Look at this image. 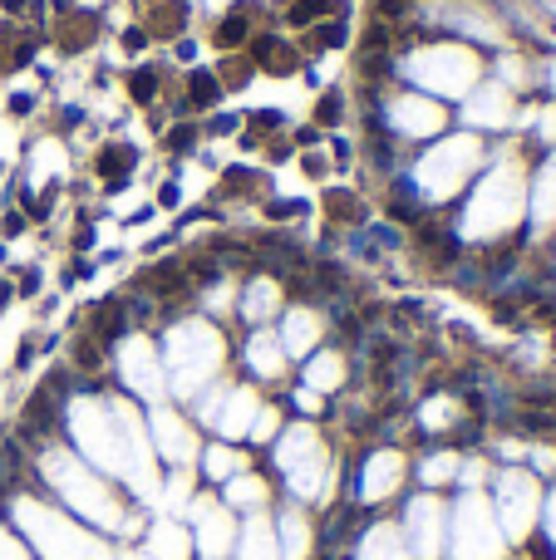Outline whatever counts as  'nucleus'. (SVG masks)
<instances>
[{"mask_svg": "<svg viewBox=\"0 0 556 560\" xmlns=\"http://www.w3.org/2000/svg\"><path fill=\"white\" fill-rule=\"evenodd\" d=\"M508 153L512 158L483 173V183L468 197V212H463V232L478 246L512 242L518 226L528 222V163H522V148H508Z\"/></svg>", "mask_w": 556, "mask_h": 560, "instance_id": "nucleus-1", "label": "nucleus"}, {"mask_svg": "<svg viewBox=\"0 0 556 560\" xmlns=\"http://www.w3.org/2000/svg\"><path fill=\"white\" fill-rule=\"evenodd\" d=\"M39 477H45L49 487L59 492V502L69 506V512L89 516L94 526H104V532H124L134 536V522H128L124 512H118V497L104 487V477H94L84 463H79L74 453H65V447H39Z\"/></svg>", "mask_w": 556, "mask_h": 560, "instance_id": "nucleus-2", "label": "nucleus"}, {"mask_svg": "<svg viewBox=\"0 0 556 560\" xmlns=\"http://www.w3.org/2000/svg\"><path fill=\"white\" fill-rule=\"evenodd\" d=\"M394 59H399V69L414 79V84L433 89L439 98L473 94V89H478V74H483L478 49L459 45V39H429V45H414Z\"/></svg>", "mask_w": 556, "mask_h": 560, "instance_id": "nucleus-3", "label": "nucleus"}, {"mask_svg": "<svg viewBox=\"0 0 556 560\" xmlns=\"http://www.w3.org/2000/svg\"><path fill=\"white\" fill-rule=\"evenodd\" d=\"M227 349H222V335L202 319H177L167 329V349H163V364L173 374V394L177 398H197L202 384H212V374L222 369Z\"/></svg>", "mask_w": 556, "mask_h": 560, "instance_id": "nucleus-4", "label": "nucleus"}, {"mask_svg": "<svg viewBox=\"0 0 556 560\" xmlns=\"http://www.w3.org/2000/svg\"><path fill=\"white\" fill-rule=\"evenodd\" d=\"M10 512H15L20 532L30 536V546L45 560H108V546L99 536H89L84 526H74L65 512L35 502V497H15Z\"/></svg>", "mask_w": 556, "mask_h": 560, "instance_id": "nucleus-5", "label": "nucleus"}, {"mask_svg": "<svg viewBox=\"0 0 556 560\" xmlns=\"http://www.w3.org/2000/svg\"><path fill=\"white\" fill-rule=\"evenodd\" d=\"M483 158H488V148H483L478 133H459V138H443L439 148H429L419 163V187L424 197H453L463 192V183H468L473 173L483 167Z\"/></svg>", "mask_w": 556, "mask_h": 560, "instance_id": "nucleus-6", "label": "nucleus"}, {"mask_svg": "<svg viewBox=\"0 0 556 560\" xmlns=\"http://www.w3.org/2000/svg\"><path fill=\"white\" fill-rule=\"evenodd\" d=\"M493 516H498L502 541H532L542 522V482L528 467H508L498 472V487H493Z\"/></svg>", "mask_w": 556, "mask_h": 560, "instance_id": "nucleus-7", "label": "nucleus"}, {"mask_svg": "<svg viewBox=\"0 0 556 560\" xmlns=\"http://www.w3.org/2000/svg\"><path fill=\"white\" fill-rule=\"evenodd\" d=\"M65 423H69L74 447L84 453V463H94V467H104V472L118 477V423H114L104 398H74Z\"/></svg>", "mask_w": 556, "mask_h": 560, "instance_id": "nucleus-8", "label": "nucleus"}, {"mask_svg": "<svg viewBox=\"0 0 556 560\" xmlns=\"http://www.w3.org/2000/svg\"><path fill=\"white\" fill-rule=\"evenodd\" d=\"M508 541L498 532L493 502L483 492H468L453 506V560H502Z\"/></svg>", "mask_w": 556, "mask_h": 560, "instance_id": "nucleus-9", "label": "nucleus"}, {"mask_svg": "<svg viewBox=\"0 0 556 560\" xmlns=\"http://www.w3.org/2000/svg\"><path fill=\"white\" fill-rule=\"evenodd\" d=\"M404 541L414 546L419 560H439L449 551V506L439 497H414L404 506Z\"/></svg>", "mask_w": 556, "mask_h": 560, "instance_id": "nucleus-10", "label": "nucleus"}, {"mask_svg": "<svg viewBox=\"0 0 556 560\" xmlns=\"http://www.w3.org/2000/svg\"><path fill=\"white\" fill-rule=\"evenodd\" d=\"M528 226L542 246L556 242V148L528 167Z\"/></svg>", "mask_w": 556, "mask_h": 560, "instance_id": "nucleus-11", "label": "nucleus"}, {"mask_svg": "<svg viewBox=\"0 0 556 560\" xmlns=\"http://www.w3.org/2000/svg\"><path fill=\"white\" fill-rule=\"evenodd\" d=\"M512 114H518V94L502 89L498 79H488L468 94L463 124H468V133H502V128H512Z\"/></svg>", "mask_w": 556, "mask_h": 560, "instance_id": "nucleus-12", "label": "nucleus"}, {"mask_svg": "<svg viewBox=\"0 0 556 560\" xmlns=\"http://www.w3.org/2000/svg\"><path fill=\"white\" fill-rule=\"evenodd\" d=\"M118 378H124V388H134L138 398H158L167 388L163 354H158L148 339H124V349H118Z\"/></svg>", "mask_w": 556, "mask_h": 560, "instance_id": "nucleus-13", "label": "nucleus"}, {"mask_svg": "<svg viewBox=\"0 0 556 560\" xmlns=\"http://www.w3.org/2000/svg\"><path fill=\"white\" fill-rule=\"evenodd\" d=\"M404 472H409V463H404L399 447H374L364 457L360 477H355V502H384V497H394L404 487Z\"/></svg>", "mask_w": 556, "mask_h": 560, "instance_id": "nucleus-14", "label": "nucleus"}, {"mask_svg": "<svg viewBox=\"0 0 556 560\" xmlns=\"http://www.w3.org/2000/svg\"><path fill=\"white\" fill-rule=\"evenodd\" d=\"M449 114L439 108V98H424V94H394L390 98V138H429L443 133Z\"/></svg>", "mask_w": 556, "mask_h": 560, "instance_id": "nucleus-15", "label": "nucleus"}, {"mask_svg": "<svg viewBox=\"0 0 556 560\" xmlns=\"http://www.w3.org/2000/svg\"><path fill=\"white\" fill-rule=\"evenodd\" d=\"M187 512H193V522H197V551H202L207 560L232 551L236 522H232V512H227L222 502H212V497H193V502H187Z\"/></svg>", "mask_w": 556, "mask_h": 560, "instance_id": "nucleus-16", "label": "nucleus"}, {"mask_svg": "<svg viewBox=\"0 0 556 560\" xmlns=\"http://www.w3.org/2000/svg\"><path fill=\"white\" fill-rule=\"evenodd\" d=\"M246 59L256 65V74H301V49L291 45L286 35H271V30H256L252 39H246Z\"/></svg>", "mask_w": 556, "mask_h": 560, "instance_id": "nucleus-17", "label": "nucleus"}, {"mask_svg": "<svg viewBox=\"0 0 556 560\" xmlns=\"http://www.w3.org/2000/svg\"><path fill=\"white\" fill-rule=\"evenodd\" d=\"M148 423H153V447L167 457V463L187 467V463H193V457H197V433L183 423V418L173 413V408H163V404H158Z\"/></svg>", "mask_w": 556, "mask_h": 560, "instance_id": "nucleus-18", "label": "nucleus"}, {"mask_svg": "<svg viewBox=\"0 0 556 560\" xmlns=\"http://www.w3.org/2000/svg\"><path fill=\"white\" fill-rule=\"evenodd\" d=\"M256 10H262L256 0H236V5L212 25V45L222 49V55H236V49H246V39L256 35Z\"/></svg>", "mask_w": 556, "mask_h": 560, "instance_id": "nucleus-19", "label": "nucleus"}, {"mask_svg": "<svg viewBox=\"0 0 556 560\" xmlns=\"http://www.w3.org/2000/svg\"><path fill=\"white\" fill-rule=\"evenodd\" d=\"M256 408H262V404H256L252 388H222V404H217V413H212V428L222 438H246Z\"/></svg>", "mask_w": 556, "mask_h": 560, "instance_id": "nucleus-20", "label": "nucleus"}, {"mask_svg": "<svg viewBox=\"0 0 556 560\" xmlns=\"http://www.w3.org/2000/svg\"><path fill=\"white\" fill-rule=\"evenodd\" d=\"M315 339H321V315H315L311 305H296L281 315V349L296 359H305L315 349Z\"/></svg>", "mask_w": 556, "mask_h": 560, "instance_id": "nucleus-21", "label": "nucleus"}, {"mask_svg": "<svg viewBox=\"0 0 556 560\" xmlns=\"http://www.w3.org/2000/svg\"><path fill=\"white\" fill-rule=\"evenodd\" d=\"M236 560H281V546H276V522H266L262 512L246 516L242 536L232 541Z\"/></svg>", "mask_w": 556, "mask_h": 560, "instance_id": "nucleus-22", "label": "nucleus"}, {"mask_svg": "<svg viewBox=\"0 0 556 560\" xmlns=\"http://www.w3.org/2000/svg\"><path fill=\"white\" fill-rule=\"evenodd\" d=\"M242 359H246V369H252L256 378H281V369H286L281 335H271V329H256V335L246 339Z\"/></svg>", "mask_w": 556, "mask_h": 560, "instance_id": "nucleus-23", "label": "nucleus"}, {"mask_svg": "<svg viewBox=\"0 0 556 560\" xmlns=\"http://www.w3.org/2000/svg\"><path fill=\"white\" fill-rule=\"evenodd\" d=\"M236 310H242L252 325H266V319L281 310V280H271V276L246 280V285H242V300H236Z\"/></svg>", "mask_w": 556, "mask_h": 560, "instance_id": "nucleus-24", "label": "nucleus"}, {"mask_svg": "<svg viewBox=\"0 0 556 560\" xmlns=\"http://www.w3.org/2000/svg\"><path fill=\"white\" fill-rule=\"evenodd\" d=\"M276 546H281V560H305L315 546L311 536V522H305L301 506H286L281 516H276Z\"/></svg>", "mask_w": 556, "mask_h": 560, "instance_id": "nucleus-25", "label": "nucleus"}, {"mask_svg": "<svg viewBox=\"0 0 556 560\" xmlns=\"http://www.w3.org/2000/svg\"><path fill=\"white\" fill-rule=\"evenodd\" d=\"M59 49L65 55H79V49H89L99 39V15H84V10H74L69 0H59Z\"/></svg>", "mask_w": 556, "mask_h": 560, "instance_id": "nucleus-26", "label": "nucleus"}, {"mask_svg": "<svg viewBox=\"0 0 556 560\" xmlns=\"http://www.w3.org/2000/svg\"><path fill=\"white\" fill-rule=\"evenodd\" d=\"M148 39H177L187 30V0H143Z\"/></svg>", "mask_w": 556, "mask_h": 560, "instance_id": "nucleus-27", "label": "nucleus"}, {"mask_svg": "<svg viewBox=\"0 0 556 560\" xmlns=\"http://www.w3.org/2000/svg\"><path fill=\"white\" fill-rule=\"evenodd\" d=\"M222 487H227V492H222L227 497V502H222L227 512H246V516H252V512H262V506L271 502V487H266V477H256L252 467H246V472H236L232 482H222Z\"/></svg>", "mask_w": 556, "mask_h": 560, "instance_id": "nucleus-28", "label": "nucleus"}, {"mask_svg": "<svg viewBox=\"0 0 556 560\" xmlns=\"http://www.w3.org/2000/svg\"><path fill=\"white\" fill-rule=\"evenodd\" d=\"M89 167H94V177H104V183H108V192H118V187L128 183V173L138 167V148H128V143H104V148L94 153V163H89Z\"/></svg>", "mask_w": 556, "mask_h": 560, "instance_id": "nucleus-29", "label": "nucleus"}, {"mask_svg": "<svg viewBox=\"0 0 556 560\" xmlns=\"http://www.w3.org/2000/svg\"><path fill=\"white\" fill-rule=\"evenodd\" d=\"M355 560H414V556H409V541H404L399 526L380 522V526H370V532H364Z\"/></svg>", "mask_w": 556, "mask_h": 560, "instance_id": "nucleus-30", "label": "nucleus"}, {"mask_svg": "<svg viewBox=\"0 0 556 560\" xmlns=\"http://www.w3.org/2000/svg\"><path fill=\"white\" fill-rule=\"evenodd\" d=\"M193 556V536L177 522H153L148 526V560H187Z\"/></svg>", "mask_w": 556, "mask_h": 560, "instance_id": "nucleus-31", "label": "nucleus"}, {"mask_svg": "<svg viewBox=\"0 0 556 560\" xmlns=\"http://www.w3.org/2000/svg\"><path fill=\"white\" fill-rule=\"evenodd\" d=\"M340 384H345V359L335 354V349H321V354L305 364V388H315V394H335Z\"/></svg>", "mask_w": 556, "mask_h": 560, "instance_id": "nucleus-32", "label": "nucleus"}, {"mask_svg": "<svg viewBox=\"0 0 556 560\" xmlns=\"http://www.w3.org/2000/svg\"><path fill=\"white\" fill-rule=\"evenodd\" d=\"M124 329H128V305L124 300H104V305H94V315H89V335H94L99 345L124 339Z\"/></svg>", "mask_w": 556, "mask_h": 560, "instance_id": "nucleus-33", "label": "nucleus"}, {"mask_svg": "<svg viewBox=\"0 0 556 560\" xmlns=\"http://www.w3.org/2000/svg\"><path fill=\"white\" fill-rule=\"evenodd\" d=\"M246 453H236V447H227V443H212V447H202V477H212V482H232L236 472H246Z\"/></svg>", "mask_w": 556, "mask_h": 560, "instance_id": "nucleus-34", "label": "nucleus"}, {"mask_svg": "<svg viewBox=\"0 0 556 560\" xmlns=\"http://www.w3.org/2000/svg\"><path fill=\"white\" fill-rule=\"evenodd\" d=\"M148 295L153 300H177V295H187L193 290V280H187V271H183V261H163V266H153L148 271Z\"/></svg>", "mask_w": 556, "mask_h": 560, "instance_id": "nucleus-35", "label": "nucleus"}, {"mask_svg": "<svg viewBox=\"0 0 556 560\" xmlns=\"http://www.w3.org/2000/svg\"><path fill=\"white\" fill-rule=\"evenodd\" d=\"M286 25L296 30H311L315 20H331V15H345V0H286L281 5Z\"/></svg>", "mask_w": 556, "mask_h": 560, "instance_id": "nucleus-36", "label": "nucleus"}, {"mask_svg": "<svg viewBox=\"0 0 556 560\" xmlns=\"http://www.w3.org/2000/svg\"><path fill=\"white\" fill-rule=\"evenodd\" d=\"M419 423L429 428V433H453V428L463 423V398H429V404L419 408Z\"/></svg>", "mask_w": 556, "mask_h": 560, "instance_id": "nucleus-37", "label": "nucleus"}, {"mask_svg": "<svg viewBox=\"0 0 556 560\" xmlns=\"http://www.w3.org/2000/svg\"><path fill=\"white\" fill-rule=\"evenodd\" d=\"M65 173V148H59V138H39L35 148H30V183H45V177H59Z\"/></svg>", "mask_w": 556, "mask_h": 560, "instance_id": "nucleus-38", "label": "nucleus"}, {"mask_svg": "<svg viewBox=\"0 0 556 560\" xmlns=\"http://www.w3.org/2000/svg\"><path fill=\"white\" fill-rule=\"evenodd\" d=\"M212 74H217V84H222V94H232V89H246V84H252V79H256V65L242 55V49H236V55H227L222 65L212 69Z\"/></svg>", "mask_w": 556, "mask_h": 560, "instance_id": "nucleus-39", "label": "nucleus"}, {"mask_svg": "<svg viewBox=\"0 0 556 560\" xmlns=\"http://www.w3.org/2000/svg\"><path fill=\"white\" fill-rule=\"evenodd\" d=\"M325 217H331V226H345V222L360 226L364 202L350 192V187H335V192H325Z\"/></svg>", "mask_w": 556, "mask_h": 560, "instance_id": "nucleus-40", "label": "nucleus"}, {"mask_svg": "<svg viewBox=\"0 0 556 560\" xmlns=\"http://www.w3.org/2000/svg\"><path fill=\"white\" fill-rule=\"evenodd\" d=\"M124 84H128V98H134V104H153V98L163 94V69H158V65H138Z\"/></svg>", "mask_w": 556, "mask_h": 560, "instance_id": "nucleus-41", "label": "nucleus"}, {"mask_svg": "<svg viewBox=\"0 0 556 560\" xmlns=\"http://www.w3.org/2000/svg\"><path fill=\"white\" fill-rule=\"evenodd\" d=\"M459 453L453 447H443V453H429L424 457V467H419V477H424V487H443V482H453L459 477Z\"/></svg>", "mask_w": 556, "mask_h": 560, "instance_id": "nucleus-42", "label": "nucleus"}, {"mask_svg": "<svg viewBox=\"0 0 556 560\" xmlns=\"http://www.w3.org/2000/svg\"><path fill=\"white\" fill-rule=\"evenodd\" d=\"M311 49H345L350 45V25H345V15H331V20H315L311 25V39H305Z\"/></svg>", "mask_w": 556, "mask_h": 560, "instance_id": "nucleus-43", "label": "nucleus"}, {"mask_svg": "<svg viewBox=\"0 0 556 560\" xmlns=\"http://www.w3.org/2000/svg\"><path fill=\"white\" fill-rule=\"evenodd\" d=\"M217 98H222V84H217L212 69H193V74H187V104H193V108H212Z\"/></svg>", "mask_w": 556, "mask_h": 560, "instance_id": "nucleus-44", "label": "nucleus"}, {"mask_svg": "<svg viewBox=\"0 0 556 560\" xmlns=\"http://www.w3.org/2000/svg\"><path fill=\"white\" fill-rule=\"evenodd\" d=\"M69 364H74L79 374H99V369H104V345H99L94 335H79L74 349H69Z\"/></svg>", "mask_w": 556, "mask_h": 560, "instance_id": "nucleus-45", "label": "nucleus"}, {"mask_svg": "<svg viewBox=\"0 0 556 560\" xmlns=\"http://www.w3.org/2000/svg\"><path fill=\"white\" fill-rule=\"evenodd\" d=\"M340 114H345V94L340 89H325L321 104H315V128H335L340 124Z\"/></svg>", "mask_w": 556, "mask_h": 560, "instance_id": "nucleus-46", "label": "nucleus"}, {"mask_svg": "<svg viewBox=\"0 0 556 560\" xmlns=\"http://www.w3.org/2000/svg\"><path fill=\"white\" fill-rule=\"evenodd\" d=\"M276 428H281V408H256V418H252V428H246V438H256V443H271L276 438Z\"/></svg>", "mask_w": 556, "mask_h": 560, "instance_id": "nucleus-47", "label": "nucleus"}, {"mask_svg": "<svg viewBox=\"0 0 556 560\" xmlns=\"http://www.w3.org/2000/svg\"><path fill=\"white\" fill-rule=\"evenodd\" d=\"M197 138H202V124H173L163 133V148H167V153H187Z\"/></svg>", "mask_w": 556, "mask_h": 560, "instance_id": "nucleus-48", "label": "nucleus"}, {"mask_svg": "<svg viewBox=\"0 0 556 560\" xmlns=\"http://www.w3.org/2000/svg\"><path fill=\"white\" fill-rule=\"evenodd\" d=\"M246 128H252V138H276L281 133V114H276V108H256V114L246 118Z\"/></svg>", "mask_w": 556, "mask_h": 560, "instance_id": "nucleus-49", "label": "nucleus"}, {"mask_svg": "<svg viewBox=\"0 0 556 560\" xmlns=\"http://www.w3.org/2000/svg\"><path fill=\"white\" fill-rule=\"evenodd\" d=\"M0 560H30L25 541H20L15 532H5V526H0Z\"/></svg>", "mask_w": 556, "mask_h": 560, "instance_id": "nucleus-50", "label": "nucleus"}, {"mask_svg": "<svg viewBox=\"0 0 556 560\" xmlns=\"http://www.w3.org/2000/svg\"><path fill=\"white\" fill-rule=\"evenodd\" d=\"M0 236H5V242H15V236H25V212H20V207H10V212L0 217Z\"/></svg>", "mask_w": 556, "mask_h": 560, "instance_id": "nucleus-51", "label": "nucleus"}, {"mask_svg": "<svg viewBox=\"0 0 556 560\" xmlns=\"http://www.w3.org/2000/svg\"><path fill=\"white\" fill-rule=\"evenodd\" d=\"M301 167H305V177H311V183H321V177L331 173V158H321V153H305V158H301Z\"/></svg>", "mask_w": 556, "mask_h": 560, "instance_id": "nucleus-52", "label": "nucleus"}, {"mask_svg": "<svg viewBox=\"0 0 556 560\" xmlns=\"http://www.w3.org/2000/svg\"><path fill=\"white\" fill-rule=\"evenodd\" d=\"M542 522H547V541H552V551H556V487L542 497Z\"/></svg>", "mask_w": 556, "mask_h": 560, "instance_id": "nucleus-53", "label": "nucleus"}, {"mask_svg": "<svg viewBox=\"0 0 556 560\" xmlns=\"http://www.w3.org/2000/svg\"><path fill=\"white\" fill-rule=\"evenodd\" d=\"M118 39H124V49H128V55H138V49H148V30H143V25H128Z\"/></svg>", "mask_w": 556, "mask_h": 560, "instance_id": "nucleus-54", "label": "nucleus"}, {"mask_svg": "<svg viewBox=\"0 0 556 560\" xmlns=\"http://www.w3.org/2000/svg\"><path fill=\"white\" fill-rule=\"evenodd\" d=\"M158 207H167V212H177V207H183V192H177V183L158 187Z\"/></svg>", "mask_w": 556, "mask_h": 560, "instance_id": "nucleus-55", "label": "nucleus"}, {"mask_svg": "<svg viewBox=\"0 0 556 560\" xmlns=\"http://www.w3.org/2000/svg\"><path fill=\"white\" fill-rule=\"evenodd\" d=\"M35 108V94H10V118H30Z\"/></svg>", "mask_w": 556, "mask_h": 560, "instance_id": "nucleus-56", "label": "nucleus"}, {"mask_svg": "<svg viewBox=\"0 0 556 560\" xmlns=\"http://www.w3.org/2000/svg\"><path fill=\"white\" fill-rule=\"evenodd\" d=\"M0 10L5 15H30V0H0Z\"/></svg>", "mask_w": 556, "mask_h": 560, "instance_id": "nucleus-57", "label": "nucleus"}, {"mask_svg": "<svg viewBox=\"0 0 556 560\" xmlns=\"http://www.w3.org/2000/svg\"><path fill=\"white\" fill-rule=\"evenodd\" d=\"M15 295H20V290H15V280H0V310H5Z\"/></svg>", "mask_w": 556, "mask_h": 560, "instance_id": "nucleus-58", "label": "nucleus"}, {"mask_svg": "<svg viewBox=\"0 0 556 560\" xmlns=\"http://www.w3.org/2000/svg\"><path fill=\"white\" fill-rule=\"evenodd\" d=\"M236 128V118H212V124H207V133H232Z\"/></svg>", "mask_w": 556, "mask_h": 560, "instance_id": "nucleus-59", "label": "nucleus"}, {"mask_svg": "<svg viewBox=\"0 0 556 560\" xmlns=\"http://www.w3.org/2000/svg\"><path fill=\"white\" fill-rule=\"evenodd\" d=\"M15 290H25V295H35V290H39V276L35 271H25V276H20V285Z\"/></svg>", "mask_w": 556, "mask_h": 560, "instance_id": "nucleus-60", "label": "nucleus"}]
</instances>
